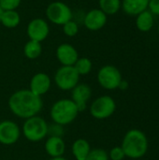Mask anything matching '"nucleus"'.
<instances>
[{
  "instance_id": "obj_10",
  "label": "nucleus",
  "mask_w": 159,
  "mask_h": 160,
  "mask_svg": "<svg viewBox=\"0 0 159 160\" xmlns=\"http://www.w3.org/2000/svg\"><path fill=\"white\" fill-rule=\"evenodd\" d=\"M29 39L41 42L47 38L50 33L48 22L42 18H36L29 22L26 28Z\"/></svg>"
},
{
  "instance_id": "obj_32",
  "label": "nucleus",
  "mask_w": 159,
  "mask_h": 160,
  "mask_svg": "<svg viewBox=\"0 0 159 160\" xmlns=\"http://www.w3.org/2000/svg\"><path fill=\"white\" fill-rule=\"evenodd\" d=\"M158 34H159V25H158Z\"/></svg>"
},
{
  "instance_id": "obj_30",
  "label": "nucleus",
  "mask_w": 159,
  "mask_h": 160,
  "mask_svg": "<svg viewBox=\"0 0 159 160\" xmlns=\"http://www.w3.org/2000/svg\"><path fill=\"white\" fill-rule=\"evenodd\" d=\"M50 160H67V158H63V157H59V158H52Z\"/></svg>"
},
{
  "instance_id": "obj_26",
  "label": "nucleus",
  "mask_w": 159,
  "mask_h": 160,
  "mask_svg": "<svg viewBox=\"0 0 159 160\" xmlns=\"http://www.w3.org/2000/svg\"><path fill=\"white\" fill-rule=\"evenodd\" d=\"M48 135L53 137H62L64 135L63 126L53 123V125H48Z\"/></svg>"
},
{
  "instance_id": "obj_14",
  "label": "nucleus",
  "mask_w": 159,
  "mask_h": 160,
  "mask_svg": "<svg viewBox=\"0 0 159 160\" xmlns=\"http://www.w3.org/2000/svg\"><path fill=\"white\" fill-rule=\"evenodd\" d=\"M56 57L62 66H74L79 58L75 47L68 43L60 44L56 49Z\"/></svg>"
},
{
  "instance_id": "obj_4",
  "label": "nucleus",
  "mask_w": 159,
  "mask_h": 160,
  "mask_svg": "<svg viewBox=\"0 0 159 160\" xmlns=\"http://www.w3.org/2000/svg\"><path fill=\"white\" fill-rule=\"evenodd\" d=\"M22 133L26 140L32 142H37L48 135V124L46 121L36 115L25 119L22 125Z\"/></svg>"
},
{
  "instance_id": "obj_11",
  "label": "nucleus",
  "mask_w": 159,
  "mask_h": 160,
  "mask_svg": "<svg viewBox=\"0 0 159 160\" xmlns=\"http://www.w3.org/2000/svg\"><path fill=\"white\" fill-rule=\"evenodd\" d=\"M71 91V100L76 104L79 112L84 111L92 96L91 87L86 83H78Z\"/></svg>"
},
{
  "instance_id": "obj_2",
  "label": "nucleus",
  "mask_w": 159,
  "mask_h": 160,
  "mask_svg": "<svg viewBox=\"0 0 159 160\" xmlns=\"http://www.w3.org/2000/svg\"><path fill=\"white\" fill-rule=\"evenodd\" d=\"M121 147L126 157L138 159L146 155L148 151V139L142 131L131 129L125 135Z\"/></svg>"
},
{
  "instance_id": "obj_9",
  "label": "nucleus",
  "mask_w": 159,
  "mask_h": 160,
  "mask_svg": "<svg viewBox=\"0 0 159 160\" xmlns=\"http://www.w3.org/2000/svg\"><path fill=\"white\" fill-rule=\"evenodd\" d=\"M21 136L19 126L11 121L5 120L0 122V143L4 145H11L18 142Z\"/></svg>"
},
{
  "instance_id": "obj_1",
  "label": "nucleus",
  "mask_w": 159,
  "mask_h": 160,
  "mask_svg": "<svg viewBox=\"0 0 159 160\" xmlns=\"http://www.w3.org/2000/svg\"><path fill=\"white\" fill-rule=\"evenodd\" d=\"M43 107L41 97L32 93L29 89L14 92L8 99V108L17 117L28 119L37 115Z\"/></svg>"
},
{
  "instance_id": "obj_19",
  "label": "nucleus",
  "mask_w": 159,
  "mask_h": 160,
  "mask_svg": "<svg viewBox=\"0 0 159 160\" xmlns=\"http://www.w3.org/2000/svg\"><path fill=\"white\" fill-rule=\"evenodd\" d=\"M21 22L20 14L16 10H4L1 16L0 22L7 28H14Z\"/></svg>"
},
{
  "instance_id": "obj_12",
  "label": "nucleus",
  "mask_w": 159,
  "mask_h": 160,
  "mask_svg": "<svg viewBox=\"0 0 159 160\" xmlns=\"http://www.w3.org/2000/svg\"><path fill=\"white\" fill-rule=\"evenodd\" d=\"M107 22V15L99 8H94L88 11L83 20L84 26L90 31H98Z\"/></svg>"
},
{
  "instance_id": "obj_22",
  "label": "nucleus",
  "mask_w": 159,
  "mask_h": 160,
  "mask_svg": "<svg viewBox=\"0 0 159 160\" xmlns=\"http://www.w3.org/2000/svg\"><path fill=\"white\" fill-rule=\"evenodd\" d=\"M78 72V74L81 75H87L92 70V62L87 57H81L78 58L76 63L73 66Z\"/></svg>"
},
{
  "instance_id": "obj_5",
  "label": "nucleus",
  "mask_w": 159,
  "mask_h": 160,
  "mask_svg": "<svg viewBox=\"0 0 159 160\" xmlns=\"http://www.w3.org/2000/svg\"><path fill=\"white\" fill-rule=\"evenodd\" d=\"M79 80L80 75L73 66H62L54 75L56 86L63 91L72 90L79 83Z\"/></svg>"
},
{
  "instance_id": "obj_24",
  "label": "nucleus",
  "mask_w": 159,
  "mask_h": 160,
  "mask_svg": "<svg viewBox=\"0 0 159 160\" xmlns=\"http://www.w3.org/2000/svg\"><path fill=\"white\" fill-rule=\"evenodd\" d=\"M63 32L67 37H75L79 32V26L76 22L70 20L63 25Z\"/></svg>"
},
{
  "instance_id": "obj_29",
  "label": "nucleus",
  "mask_w": 159,
  "mask_h": 160,
  "mask_svg": "<svg viewBox=\"0 0 159 160\" xmlns=\"http://www.w3.org/2000/svg\"><path fill=\"white\" fill-rule=\"evenodd\" d=\"M128 87V83H127V82H126V81H121V82H120V84H119V87L118 88H120V89H122V90H124V89H127Z\"/></svg>"
},
{
  "instance_id": "obj_21",
  "label": "nucleus",
  "mask_w": 159,
  "mask_h": 160,
  "mask_svg": "<svg viewBox=\"0 0 159 160\" xmlns=\"http://www.w3.org/2000/svg\"><path fill=\"white\" fill-rule=\"evenodd\" d=\"M99 9H101L106 15H113L118 12L121 8L120 0H99Z\"/></svg>"
},
{
  "instance_id": "obj_25",
  "label": "nucleus",
  "mask_w": 159,
  "mask_h": 160,
  "mask_svg": "<svg viewBox=\"0 0 159 160\" xmlns=\"http://www.w3.org/2000/svg\"><path fill=\"white\" fill-rule=\"evenodd\" d=\"M22 0H0V7L3 10H16Z\"/></svg>"
},
{
  "instance_id": "obj_27",
  "label": "nucleus",
  "mask_w": 159,
  "mask_h": 160,
  "mask_svg": "<svg viewBox=\"0 0 159 160\" xmlns=\"http://www.w3.org/2000/svg\"><path fill=\"white\" fill-rule=\"evenodd\" d=\"M125 158L126 155L121 146L113 147L109 153V158L111 160H123Z\"/></svg>"
},
{
  "instance_id": "obj_3",
  "label": "nucleus",
  "mask_w": 159,
  "mask_h": 160,
  "mask_svg": "<svg viewBox=\"0 0 159 160\" xmlns=\"http://www.w3.org/2000/svg\"><path fill=\"white\" fill-rule=\"evenodd\" d=\"M79 112L76 104L71 99L62 98L52 104L50 115L53 123L64 127L71 124L77 118Z\"/></svg>"
},
{
  "instance_id": "obj_20",
  "label": "nucleus",
  "mask_w": 159,
  "mask_h": 160,
  "mask_svg": "<svg viewBox=\"0 0 159 160\" xmlns=\"http://www.w3.org/2000/svg\"><path fill=\"white\" fill-rule=\"evenodd\" d=\"M41 52H42V47L40 42L38 41L29 39L23 47V53L25 57L31 60L37 59L41 54Z\"/></svg>"
},
{
  "instance_id": "obj_17",
  "label": "nucleus",
  "mask_w": 159,
  "mask_h": 160,
  "mask_svg": "<svg viewBox=\"0 0 159 160\" xmlns=\"http://www.w3.org/2000/svg\"><path fill=\"white\" fill-rule=\"evenodd\" d=\"M71 151L76 160H85L91 151V147L86 140L78 139L73 142Z\"/></svg>"
},
{
  "instance_id": "obj_28",
  "label": "nucleus",
  "mask_w": 159,
  "mask_h": 160,
  "mask_svg": "<svg viewBox=\"0 0 159 160\" xmlns=\"http://www.w3.org/2000/svg\"><path fill=\"white\" fill-rule=\"evenodd\" d=\"M148 8L153 15L159 16V0H149Z\"/></svg>"
},
{
  "instance_id": "obj_16",
  "label": "nucleus",
  "mask_w": 159,
  "mask_h": 160,
  "mask_svg": "<svg viewBox=\"0 0 159 160\" xmlns=\"http://www.w3.org/2000/svg\"><path fill=\"white\" fill-rule=\"evenodd\" d=\"M149 0H123L122 8L124 11L131 16H137L148 8Z\"/></svg>"
},
{
  "instance_id": "obj_13",
  "label": "nucleus",
  "mask_w": 159,
  "mask_h": 160,
  "mask_svg": "<svg viewBox=\"0 0 159 160\" xmlns=\"http://www.w3.org/2000/svg\"><path fill=\"white\" fill-rule=\"evenodd\" d=\"M51 84L52 81L50 76L46 73L38 72L31 78L29 90L35 95L41 97L50 90Z\"/></svg>"
},
{
  "instance_id": "obj_31",
  "label": "nucleus",
  "mask_w": 159,
  "mask_h": 160,
  "mask_svg": "<svg viewBox=\"0 0 159 160\" xmlns=\"http://www.w3.org/2000/svg\"><path fill=\"white\" fill-rule=\"evenodd\" d=\"M3 11H4V10H3V9L1 8V7H0V20H1V16H2V13H3Z\"/></svg>"
},
{
  "instance_id": "obj_7",
  "label": "nucleus",
  "mask_w": 159,
  "mask_h": 160,
  "mask_svg": "<svg viewBox=\"0 0 159 160\" xmlns=\"http://www.w3.org/2000/svg\"><path fill=\"white\" fill-rule=\"evenodd\" d=\"M46 16L52 23L56 25H64L66 22L72 20V11L66 3L55 1L47 7Z\"/></svg>"
},
{
  "instance_id": "obj_15",
  "label": "nucleus",
  "mask_w": 159,
  "mask_h": 160,
  "mask_svg": "<svg viewBox=\"0 0 159 160\" xmlns=\"http://www.w3.org/2000/svg\"><path fill=\"white\" fill-rule=\"evenodd\" d=\"M45 151L52 158L63 157L66 151V143L62 137L50 136L45 142Z\"/></svg>"
},
{
  "instance_id": "obj_18",
  "label": "nucleus",
  "mask_w": 159,
  "mask_h": 160,
  "mask_svg": "<svg viewBox=\"0 0 159 160\" xmlns=\"http://www.w3.org/2000/svg\"><path fill=\"white\" fill-rule=\"evenodd\" d=\"M137 28L142 32H148L152 29L154 25V15L148 10H144L139 15L136 19Z\"/></svg>"
},
{
  "instance_id": "obj_8",
  "label": "nucleus",
  "mask_w": 159,
  "mask_h": 160,
  "mask_svg": "<svg viewBox=\"0 0 159 160\" xmlns=\"http://www.w3.org/2000/svg\"><path fill=\"white\" fill-rule=\"evenodd\" d=\"M122 80L123 79L120 70L114 66L106 65L98 70L97 82L100 86L106 90L117 89Z\"/></svg>"
},
{
  "instance_id": "obj_6",
  "label": "nucleus",
  "mask_w": 159,
  "mask_h": 160,
  "mask_svg": "<svg viewBox=\"0 0 159 160\" xmlns=\"http://www.w3.org/2000/svg\"><path fill=\"white\" fill-rule=\"evenodd\" d=\"M116 110V103L110 96H101L96 98L90 106L91 115L98 120L111 117Z\"/></svg>"
},
{
  "instance_id": "obj_23",
  "label": "nucleus",
  "mask_w": 159,
  "mask_h": 160,
  "mask_svg": "<svg viewBox=\"0 0 159 160\" xmlns=\"http://www.w3.org/2000/svg\"><path fill=\"white\" fill-rule=\"evenodd\" d=\"M109 154L100 148L91 149L85 160H109Z\"/></svg>"
}]
</instances>
